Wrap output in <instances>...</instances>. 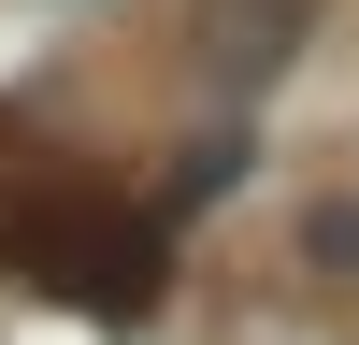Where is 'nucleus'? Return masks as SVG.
<instances>
[{
	"label": "nucleus",
	"mask_w": 359,
	"mask_h": 345,
	"mask_svg": "<svg viewBox=\"0 0 359 345\" xmlns=\"http://www.w3.org/2000/svg\"><path fill=\"white\" fill-rule=\"evenodd\" d=\"M15 273L86 302V316H144L158 302V230L115 216V201H29L15 216Z\"/></svg>",
	"instance_id": "obj_1"
},
{
	"label": "nucleus",
	"mask_w": 359,
	"mask_h": 345,
	"mask_svg": "<svg viewBox=\"0 0 359 345\" xmlns=\"http://www.w3.org/2000/svg\"><path fill=\"white\" fill-rule=\"evenodd\" d=\"M201 29H216V72L259 86V72L287 58V29H302V0H201Z\"/></svg>",
	"instance_id": "obj_2"
},
{
	"label": "nucleus",
	"mask_w": 359,
	"mask_h": 345,
	"mask_svg": "<svg viewBox=\"0 0 359 345\" xmlns=\"http://www.w3.org/2000/svg\"><path fill=\"white\" fill-rule=\"evenodd\" d=\"M302 259H331V273H359V201H316V216H302Z\"/></svg>",
	"instance_id": "obj_3"
}]
</instances>
